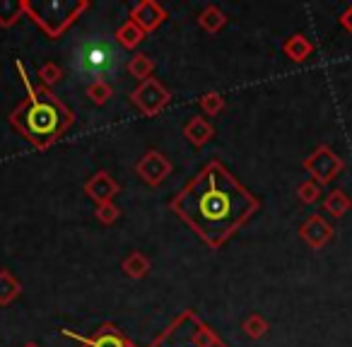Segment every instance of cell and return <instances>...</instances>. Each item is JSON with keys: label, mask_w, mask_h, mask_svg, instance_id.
I'll list each match as a JSON object with an SVG mask.
<instances>
[{"label": "cell", "mask_w": 352, "mask_h": 347, "mask_svg": "<svg viewBox=\"0 0 352 347\" xmlns=\"http://www.w3.org/2000/svg\"><path fill=\"white\" fill-rule=\"evenodd\" d=\"M169 210L208 249L220 251L261 210V201L220 159H210L171 198Z\"/></svg>", "instance_id": "6da1fadb"}, {"label": "cell", "mask_w": 352, "mask_h": 347, "mask_svg": "<svg viewBox=\"0 0 352 347\" xmlns=\"http://www.w3.org/2000/svg\"><path fill=\"white\" fill-rule=\"evenodd\" d=\"M15 68L25 85V99L12 109L8 121L36 150H49L75 126V113L54 89L32 82L22 60H15Z\"/></svg>", "instance_id": "7a4b0ae2"}, {"label": "cell", "mask_w": 352, "mask_h": 347, "mask_svg": "<svg viewBox=\"0 0 352 347\" xmlns=\"http://www.w3.org/2000/svg\"><path fill=\"white\" fill-rule=\"evenodd\" d=\"M147 347H230L198 316L193 309H184Z\"/></svg>", "instance_id": "3957f363"}, {"label": "cell", "mask_w": 352, "mask_h": 347, "mask_svg": "<svg viewBox=\"0 0 352 347\" xmlns=\"http://www.w3.org/2000/svg\"><path fill=\"white\" fill-rule=\"evenodd\" d=\"M89 8H92L89 0H49V3H32V0H27V17H30L51 41H56V39H60Z\"/></svg>", "instance_id": "277c9868"}, {"label": "cell", "mask_w": 352, "mask_h": 347, "mask_svg": "<svg viewBox=\"0 0 352 347\" xmlns=\"http://www.w3.org/2000/svg\"><path fill=\"white\" fill-rule=\"evenodd\" d=\"M73 68L89 82H107L111 73L118 68L116 46L104 36H87L73 51Z\"/></svg>", "instance_id": "5b68a950"}, {"label": "cell", "mask_w": 352, "mask_h": 347, "mask_svg": "<svg viewBox=\"0 0 352 347\" xmlns=\"http://www.w3.org/2000/svg\"><path fill=\"white\" fill-rule=\"evenodd\" d=\"M302 166H304V171L309 174V179H311V181H316L318 186L323 188V186H328V183L336 181V179L340 177L342 169H345V159H342V157L338 155L331 145L321 142V145H318L311 155L304 157Z\"/></svg>", "instance_id": "8992f818"}, {"label": "cell", "mask_w": 352, "mask_h": 347, "mask_svg": "<svg viewBox=\"0 0 352 347\" xmlns=\"http://www.w3.org/2000/svg\"><path fill=\"white\" fill-rule=\"evenodd\" d=\"M131 104L140 111V116L152 118L171 104V92L157 78H147L131 92Z\"/></svg>", "instance_id": "52a82bcc"}, {"label": "cell", "mask_w": 352, "mask_h": 347, "mask_svg": "<svg viewBox=\"0 0 352 347\" xmlns=\"http://www.w3.org/2000/svg\"><path fill=\"white\" fill-rule=\"evenodd\" d=\"M60 335L70 337V340L78 342V347H138L116 323L107 321V323H99L89 335H80V333L70 331V328H63Z\"/></svg>", "instance_id": "ba28073f"}, {"label": "cell", "mask_w": 352, "mask_h": 347, "mask_svg": "<svg viewBox=\"0 0 352 347\" xmlns=\"http://www.w3.org/2000/svg\"><path fill=\"white\" fill-rule=\"evenodd\" d=\"M135 174L147 183V186L157 188L169 179L171 174V161L164 152L160 150H147L145 155L140 157V161L135 164Z\"/></svg>", "instance_id": "9c48e42d"}, {"label": "cell", "mask_w": 352, "mask_h": 347, "mask_svg": "<svg viewBox=\"0 0 352 347\" xmlns=\"http://www.w3.org/2000/svg\"><path fill=\"white\" fill-rule=\"evenodd\" d=\"M85 196L94 203V205H102V203H113V198L121 193V183L109 174V171H97L85 181L82 186Z\"/></svg>", "instance_id": "30bf717a"}, {"label": "cell", "mask_w": 352, "mask_h": 347, "mask_svg": "<svg viewBox=\"0 0 352 347\" xmlns=\"http://www.w3.org/2000/svg\"><path fill=\"white\" fill-rule=\"evenodd\" d=\"M333 234H336L333 225L323 215H318V212H314L311 217H307L304 225L299 227V236H302V241L311 251H321L323 246L333 239Z\"/></svg>", "instance_id": "8fae6325"}, {"label": "cell", "mask_w": 352, "mask_h": 347, "mask_svg": "<svg viewBox=\"0 0 352 347\" xmlns=\"http://www.w3.org/2000/svg\"><path fill=\"white\" fill-rule=\"evenodd\" d=\"M128 20L135 22L145 34H152V32H157L162 25H164L166 10L157 3V0H142V3H138V5L131 8Z\"/></svg>", "instance_id": "7c38bea8"}, {"label": "cell", "mask_w": 352, "mask_h": 347, "mask_svg": "<svg viewBox=\"0 0 352 347\" xmlns=\"http://www.w3.org/2000/svg\"><path fill=\"white\" fill-rule=\"evenodd\" d=\"M184 137H186L196 150H201V147H206L208 142L215 137V128H212V123L208 121L206 116H193V118H188L186 126H184Z\"/></svg>", "instance_id": "4fadbf2b"}, {"label": "cell", "mask_w": 352, "mask_h": 347, "mask_svg": "<svg viewBox=\"0 0 352 347\" xmlns=\"http://www.w3.org/2000/svg\"><path fill=\"white\" fill-rule=\"evenodd\" d=\"M283 54L287 56L292 63H304L311 58L314 54V41L307 34H289L283 41Z\"/></svg>", "instance_id": "5bb4252c"}, {"label": "cell", "mask_w": 352, "mask_h": 347, "mask_svg": "<svg viewBox=\"0 0 352 347\" xmlns=\"http://www.w3.org/2000/svg\"><path fill=\"white\" fill-rule=\"evenodd\" d=\"M145 32L140 30V27L135 25V22H131V20H126L121 27L116 30V34H113V39H116V44L121 46V49H126V51H135L138 46L145 41Z\"/></svg>", "instance_id": "9a60e30c"}, {"label": "cell", "mask_w": 352, "mask_h": 347, "mask_svg": "<svg viewBox=\"0 0 352 347\" xmlns=\"http://www.w3.org/2000/svg\"><path fill=\"white\" fill-rule=\"evenodd\" d=\"M121 270L131 280H142V278H147V273L152 270V263L142 251H131V254L121 260Z\"/></svg>", "instance_id": "2e32d148"}, {"label": "cell", "mask_w": 352, "mask_h": 347, "mask_svg": "<svg viewBox=\"0 0 352 347\" xmlns=\"http://www.w3.org/2000/svg\"><path fill=\"white\" fill-rule=\"evenodd\" d=\"M22 17H27V0H0V27L3 30H12Z\"/></svg>", "instance_id": "e0dca14e"}, {"label": "cell", "mask_w": 352, "mask_h": 347, "mask_svg": "<svg viewBox=\"0 0 352 347\" xmlns=\"http://www.w3.org/2000/svg\"><path fill=\"white\" fill-rule=\"evenodd\" d=\"M323 210L331 212V217H336V220H340V217H345L352 210V198L342 188H333L323 198Z\"/></svg>", "instance_id": "ac0fdd59"}, {"label": "cell", "mask_w": 352, "mask_h": 347, "mask_svg": "<svg viewBox=\"0 0 352 347\" xmlns=\"http://www.w3.org/2000/svg\"><path fill=\"white\" fill-rule=\"evenodd\" d=\"M227 15L220 10L217 5H206L201 10V15H198V27H201L203 32H208V34H217V32H222L227 27Z\"/></svg>", "instance_id": "d6986e66"}, {"label": "cell", "mask_w": 352, "mask_h": 347, "mask_svg": "<svg viewBox=\"0 0 352 347\" xmlns=\"http://www.w3.org/2000/svg\"><path fill=\"white\" fill-rule=\"evenodd\" d=\"M22 294V282L8 268L0 270V306H10Z\"/></svg>", "instance_id": "ffe728a7"}, {"label": "cell", "mask_w": 352, "mask_h": 347, "mask_svg": "<svg viewBox=\"0 0 352 347\" xmlns=\"http://www.w3.org/2000/svg\"><path fill=\"white\" fill-rule=\"evenodd\" d=\"M126 70L131 78H135L138 82H145L147 78H152V70H155V60L147 54H135L128 58Z\"/></svg>", "instance_id": "44dd1931"}, {"label": "cell", "mask_w": 352, "mask_h": 347, "mask_svg": "<svg viewBox=\"0 0 352 347\" xmlns=\"http://www.w3.org/2000/svg\"><path fill=\"white\" fill-rule=\"evenodd\" d=\"M63 68H60L58 63H54V60H49V63H44L39 70H36V85H41V87H54V85H58L60 80H63Z\"/></svg>", "instance_id": "7402d4cb"}, {"label": "cell", "mask_w": 352, "mask_h": 347, "mask_svg": "<svg viewBox=\"0 0 352 347\" xmlns=\"http://www.w3.org/2000/svg\"><path fill=\"white\" fill-rule=\"evenodd\" d=\"M198 107H201V111L206 113V116H220L227 107V99L222 97L220 92H206L198 99Z\"/></svg>", "instance_id": "603a6c76"}, {"label": "cell", "mask_w": 352, "mask_h": 347, "mask_svg": "<svg viewBox=\"0 0 352 347\" xmlns=\"http://www.w3.org/2000/svg\"><path fill=\"white\" fill-rule=\"evenodd\" d=\"M85 94H87V99L94 104V107H104V104L111 102L113 87L109 82H87V87H85Z\"/></svg>", "instance_id": "cb8c5ba5"}, {"label": "cell", "mask_w": 352, "mask_h": 347, "mask_svg": "<svg viewBox=\"0 0 352 347\" xmlns=\"http://www.w3.org/2000/svg\"><path fill=\"white\" fill-rule=\"evenodd\" d=\"M241 328H244L246 337H251V340H261V337L268 333V321H265L261 313H251L249 318H246L244 323H241Z\"/></svg>", "instance_id": "d4e9b609"}, {"label": "cell", "mask_w": 352, "mask_h": 347, "mask_svg": "<svg viewBox=\"0 0 352 347\" xmlns=\"http://www.w3.org/2000/svg\"><path fill=\"white\" fill-rule=\"evenodd\" d=\"M321 186H318L316 181H311V179H307V181H302L297 186V198L299 203H304V205H314V203L321 198Z\"/></svg>", "instance_id": "484cf974"}, {"label": "cell", "mask_w": 352, "mask_h": 347, "mask_svg": "<svg viewBox=\"0 0 352 347\" xmlns=\"http://www.w3.org/2000/svg\"><path fill=\"white\" fill-rule=\"evenodd\" d=\"M94 217H97L99 225L111 227L113 222H118V217H121V210H118L116 203H102V205L94 208Z\"/></svg>", "instance_id": "4316f807"}, {"label": "cell", "mask_w": 352, "mask_h": 347, "mask_svg": "<svg viewBox=\"0 0 352 347\" xmlns=\"http://www.w3.org/2000/svg\"><path fill=\"white\" fill-rule=\"evenodd\" d=\"M340 27L347 32V34H352V5L340 15Z\"/></svg>", "instance_id": "83f0119b"}, {"label": "cell", "mask_w": 352, "mask_h": 347, "mask_svg": "<svg viewBox=\"0 0 352 347\" xmlns=\"http://www.w3.org/2000/svg\"><path fill=\"white\" fill-rule=\"evenodd\" d=\"M22 347H41V345H39V342H34V340H30V342H25Z\"/></svg>", "instance_id": "f1b7e54d"}]
</instances>
